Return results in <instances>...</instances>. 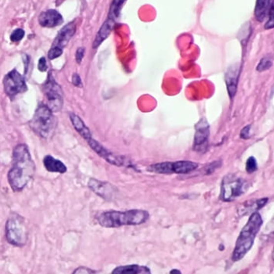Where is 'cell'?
<instances>
[{
  "mask_svg": "<svg viewBox=\"0 0 274 274\" xmlns=\"http://www.w3.org/2000/svg\"><path fill=\"white\" fill-rule=\"evenodd\" d=\"M257 170V160L254 157H250L248 158V160L246 162V171L249 174H252L253 172Z\"/></svg>",
  "mask_w": 274,
  "mask_h": 274,
  "instance_id": "24",
  "label": "cell"
},
{
  "mask_svg": "<svg viewBox=\"0 0 274 274\" xmlns=\"http://www.w3.org/2000/svg\"><path fill=\"white\" fill-rule=\"evenodd\" d=\"M44 165L46 170L49 172H56V173H66L67 168L62 162L58 159H55L54 157L51 155H46L44 159Z\"/></svg>",
  "mask_w": 274,
  "mask_h": 274,
  "instance_id": "20",
  "label": "cell"
},
{
  "mask_svg": "<svg viewBox=\"0 0 274 274\" xmlns=\"http://www.w3.org/2000/svg\"><path fill=\"white\" fill-rule=\"evenodd\" d=\"M72 84L76 87H81L82 86L81 77L77 73H74L72 76Z\"/></svg>",
  "mask_w": 274,
  "mask_h": 274,
  "instance_id": "32",
  "label": "cell"
},
{
  "mask_svg": "<svg viewBox=\"0 0 274 274\" xmlns=\"http://www.w3.org/2000/svg\"><path fill=\"white\" fill-rule=\"evenodd\" d=\"M114 24L115 22L109 19L105 20V22L103 24V26L101 27L100 30L97 34L96 38L94 39V44H93V48H98V46H100L104 39L109 37V35H110V33L113 30Z\"/></svg>",
  "mask_w": 274,
  "mask_h": 274,
  "instance_id": "16",
  "label": "cell"
},
{
  "mask_svg": "<svg viewBox=\"0 0 274 274\" xmlns=\"http://www.w3.org/2000/svg\"><path fill=\"white\" fill-rule=\"evenodd\" d=\"M25 33L23 29H18L11 33V40L12 42H19L24 38Z\"/></svg>",
  "mask_w": 274,
  "mask_h": 274,
  "instance_id": "25",
  "label": "cell"
},
{
  "mask_svg": "<svg viewBox=\"0 0 274 274\" xmlns=\"http://www.w3.org/2000/svg\"><path fill=\"white\" fill-rule=\"evenodd\" d=\"M273 61L270 57H264L260 61L257 67L258 72H264L266 70L270 69L272 67Z\"/></svg>",
  "mask_w": 274,
  "mask_h": 274,
  "instance_id": "23",
  "label": "cell"
},
{
  "mask_svg": "<svg viewBox=\"0 0 274 274\" xmlns=\"http://www.w3.org/2000/svg\"><path fill=\"white\" fill-rule=\"evenodd\" d=\"M111 274H151L150 269L138 265L118 266L112 271Z\"/></svg>",
  "mask_w": 274,
  "mask_h": 274,
  "instance_id": "17",
  "label": "cell"
},
{
  "mask_svg": "<svg viewBox=\"0 0 274 274\" xmlns=\"http://www.w3.org/2000/svg\"><path fill=\"white\" fill-rule=\"evenodd\" d=\"M6 239L11 245L24 247L29 240V229L21 215L12 213L6 223Z\"/></svg>",
  "mask_w": 274,
  "mask_h": 274,
  "instance_id": "5",
  "label": "cell"
},
{
  "mask_svg": "<svg viewBox=\"0 0 274 274\" xmlns=\"http://www.w3.org/2000/svg\"><path fill=\"white\" fill-rule=\"evenodd\" d=\"M85 48L81 47V48H77L76 52V61L78 64H81L82 61L84 56H85Z\"/></svg>",
  "mask_w": 274,
  "mask_h": 274,
  "instance_id": "29",
  "label": "cell"
},
{
  "mask_svg": "<svg viewBox=\"0 0 274 274\" xmlns=\"http://www.w3.org/2000/svg\"><path fill=\"white\" fill-rule=\"evenodd\" d=\"M63 23L62 15L56 10H48L39 16V24L44 28H55Z\"/></svg>",
  "mask_w": 274,
  "mask_h": 274,
  "instance_id": "12",
  "label": "cell"
},
{
  "mask_svg": "<svg viewBox=\"0 0 274 274\" xmlns=\"http://www.w3.org/2000/svg\"><path fill=\"white\" fill-rule=\"evenodd\" d=\"M251 126H247L244 128L242 129L241 132H240V137L244 138V139H248L249 138V131H250Z\"/></svg>",
  "mask_w": 274,
  "mask_h": 274,
  "instance_id": "31",
  "label": "cell"
},
{
  "mask_svg": "<svg viewBox=\"0 0 274 274\" xmlns=\"http://www.w3.org/2000/svg\"><path fill=\"white\" fill-rule=\"evenodd\" d=\"M170 274H181L179 270H177V269H174V270H171L170 271Z\"/></svg>",
  "mask_w": 274,
  "mask_h": 274,
  "instance_id": "33",
  "label": "cell"
},
{
  "mask_svg": "<svg viewBox=\"0 0 274 274\" xmlns=\"http://www.w3.org/2000/svg\"><path fill=\"white\" fill-rule=\"evenodd\" d=\"M30 126L40 137L49 138L54 134L57 121L52 110L45 104H40L30 122Z\"/></svg>",
  "mask_w": 274,
  "mask_h": 274,
  "instance_id": "4",
  "label": "cell"
},
{
  "mask_svg": "<svg viewBox=\"0 0 274 274\" xmlns=\"http://www.w3.org/2000/svg\"><path fill=\"white\" fill-rule=\"evenodd\" d=\"M268 201H269L268 198L261 199V200H257L252 203L251 201L249 202L248 201L242 206L241 208L240 209L239 213L240 214V215H245L250 212H252V213L256 212L257 210L262 208L267 204Z\"/></svg>",
  "mask_w": 274,
  "mask_h": 274,
  "instance_id": "21",
  "label": "cell"
},
{
  "mask_svg": "<svg viewBox=\"0 0 274 274\" xmlns=\"http://www.w3.org/2000/svg\"><path fill=\"white\" fill-rule=\"evenodd\" d=\"M274 4V0H257L254 15L257 21L262 22L269 15V11Z\"/></svg>",
  "mask_w": 274,
  "mask_h": 274,
  "instance_id": "18",
  "label": "cell"
},
{
  "mask_svg": "<svg viewBox=\"0 0 274 274\" xmlns=\"http://www.w3.org/2000/svg\"><path fill=\"white\" fill-rule=\"evenodd\" d=\"M210 135V127L206 120H200L196 126V135H195V141L194 146L196 148H200L207 143Z\"/></svg>",
  "mask_w": 274,
  "mask_h": 274,
  "instance_id": "11",
  "label": "cell"
},
{
  "mask_svg": "<svg viewBox=\"0 0 274 274\" xmlns=\"http://www.w3.org/2000/svg\"><path fill=\"white\" fill-rule=\"evenodd\" d=\"M70 120H71L72 126L74 127L75 130L80 134L83 138H85L87 141L91 139L92 134L90 132V130L88 128L86 125L85 124V122H83L82 119L78 115H76L75 113H71L70 114Z\"/></svg>",
  "mask_w": 274,
  "mask_h": 274,
  "instance_id": "19",
  "label": "cell"
},
{
  "mask_svg": "<svg viewBox=\"0 0 274 274\" xmlns=\"http://www.w3.org/2000/svg\"><path fill=\"white\" fill-rule=\"evenodd\" d=\"M76 29V25L74 23H70L66 26L64 27L63 29H61L59 33L57 34V37L52 44V47H58V48L63 49L74 35Z\"/></svg>",
  "mask_w": 274,
  "mask_h": 274,
  "instance_id": "13",
  "label": "cell"
},
{
  "mask_svg": "<svg viewBox=\"0 0 274 274\" xmlns=\"http://www.w3.org/2000/svg\"><path fill=\"white\" fill-rule=\"evenodd\" d=\"M44 95H45L47 104L49 109L53 112H59L63 106V94L62 89L56 81H55L52 72L48 76V79L43 87Z\"/></svg>",
  "mask_w": 274,
  "mask_h": 274,
  "instance_id": "8",
  "label": "cell"
},
{
  "mask_svg": "<svg viewBox=\"0 0 274 274\" xmlns=\"http://www.w3.org/2000/svg\"><path fill=\"white\" fill-rule=\"evenodd\" d=\"M238 77H239V68L237 67L231 68L226 73L225 81H226L227 89L231 98H233L237 94Z\"/></svg>",
  "mask_w": 274,
  "mask_h": 274,
  "instance_id": "14",
  "label": "cell"
},
{
  "mask_svg": "<svg viewBox=\"0 0 274 274\" xmlns=\"http://www.w3.org/2000/svg\"><path fill=\"white\" fill-rule=\"evenodd\" d=\"M88 143L89 146L91 147L95 152L98 154L99 156L102 157L105 161L110 163L112 165L123 166L126 165V159L123 156H119V155H115L113 153L110 152L109 150L104 148L102 144L99 143L96 140L91 139L88 140Z\"/></svg>",
  "mask_w": 274,
  "mask_h": 274,
  "instance_id": "10",
  "label": "cell"
},
{
  "mask_svg": "<svg viewBox=\"0 0 274 274\" xmlns=\"http://www.w3.org/2000/svg\"><path fill=\"white\" fill-rule=\"evenodd\" d=\"M268 17H269V20L268 22L266 23V26H265V29H272L274 27V4H273L272 7L270 8V11H269V15H268Z\"/></svg>",
  "mask_w": 274,
  "mask_h": 274,
  "instance_id": "27",
  "label": "cell"
},
{
  "mask_svg": "<svg viewBox=\"0 0 274 274\" xmlns=\"http://www.w3.org/2000/svg\"><path fill=\"white\" fill-rule=\"evenodd\" d=\"M126 1V0H113V2L110 5V8H109L108 19L115 22V20L119 17L120 11L122 9V5L124 4Z\"/></svg>",
  "mask_w": 274,
  "mask_h": 274,
  "instance_id": "22",
  "label": "cell"
},
{
  "mask_svg": "<svg viewBox=\"0 0 274 274\" xmlns=\"http://www.w3.org/2000/svg\"><path fill=\"white\" fill-rule=\"evenodd\" d=\"M38 68L40 72H45L48 69V66H47V61H46L44 57H41L39 59V63H38Z\"/></svg>",
  "mask_w": 274,
  "mask_h": 274,
  "instance_id": "30",
  "label": "cell"
},
{
  "mask_svg": "<svg viewBox=\"0 0 274 274\" xmlns=\"http://www.w3.org/2000/svg\"><path fill=\"white\" fill-rule=\"evenodd\" d=\"M248 183L244 178L233 174L224 177L221 184L220 199L224 202H232L248 190Z\"/></svg>",
  "mask_w": 274,
  "mask_h": 274,
  "instance_id": "6",
  "label": "cell"
},
{
  "mask_svg": "<svg viewBox=\"0 0 274 274\" xmlns=\"http://www.w3.org/2000/svg\"><path fill=\"white\" fill-rule=\"evenodd\" d=\"M89 187L91 188L98 196H102L103 198H107L110 196L113 192V187L108 183H104L96 179H90Z\"/></svg>",
  "mask_w": 274,
  "mask_h": 274,
  "instance_id": "15",
  "label": "cell"
},
{
  "mask_svg": "<svg viewBox=\"0 0 274 274\" xmlns=\"http://www.w3.org/2000/svg\"><path fill=\"white\" fill-rule=\"evenodd\" d=\"M263 224V220L259 212H253L248 219L245 226L242 229L236 242L232 260L234 262L244 258L254 244L255 238Z\"/></svg>",
  "mask_w": 274,
  "mask_h": 274,
  "instance_id": "3",
  "label": "cell"
},
{
  "mask_svg": "<svg viewBox=\"0 0 274 274\" xmlns=\"http://www.w3.org/2000/svg\"><path fill=\"white\" fill-rule=\"evenodd\" d=\"M35 163L25 144H19L13 150L12 167L8 172V182L15 192L22 191L35 174Z\"/></svg>",
  "mask_w": 274,
  "mask_h": 274,
  "instance_id": "1",
  "label": "cell"
},
{
  "mask_svg": "<svg viewBox=\"0 0 274 274\" xmlns=\"http://www.w3.org/2000/svg\"><path fill=\"white\" fill-rule=\"evenodd\" d=\"M62 53H63V49L58 47H52L48 52V57L50 60H54L57 57H61Z\"/></svg>",
  "mask_w": 274,
  "mask_h": 274,
  "instance_id": "26",
  "label": "cell"
},
{
  "mask_svg": "<svg viewBox=\"0 0 274 274\" xmlns=\"http://www.w3.org/2000/svg\"><path fill=\"white\" fill-rule=\"evenodd\" d=\"M150 218L148 211L141 209H133L126 211H104L98 215V221L101 226L108 229L122 226L140 225L146 223Z\"/></svg>",
  "mask_w": 274,
  "mask_h": 274,
  "instance_id": "2",
  "label": "cell"
},
{
  "mask_svg": "<svg viewBox=\"0 0 274 274\" xmlns=\"http://www.w3.org/2000/svg\"><path fill=\"white\" fill-rule=\"evenodd\" d=\"M72 274H95V271L93 270H90L87 267H81L77 268L76 270L73 271Z\"/></svg>",
  "mask_w": 274,
  "mask_h": 274,
  "instance_id": "28",
  "label": "cell"
},
{
  "mask_svg": "<svg viewBox=\"0 0 274 274\" xmlns=\"http://www.w3.org/2000/svg\"><path fill=\"white\" fill-rule=\"evenodd\" d=\"M3 87L5 93L10 98H13L17 94H23L28 90L25 79L16 69L11 70L5 76Z\"/></svg>",
  "mask_w": 274,
  "mask_h": 274,
  "instance_id": "9",
  "label": "cell"
},
{
  "mask_svg": "<svg viewBox=\"0 0 274 274\" xmlns=\"http://www.w3.org/2000/svg\"><path fill=\"white\" fill-rule=\"evenodd\" d=\"M198 168V163L195 162H164L149 166L147 170L158 174H188Z\"/></svg>",
  "mask_w": 274,
  "mask_h": 274,
  "instance_id": "7",
  "label": "cell"
}]
</instances>
